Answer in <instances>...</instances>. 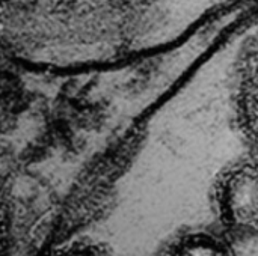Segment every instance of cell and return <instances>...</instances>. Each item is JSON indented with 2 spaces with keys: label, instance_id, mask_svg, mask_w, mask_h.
Instances as JSON below:
<instances>
[{
  "label": "cell",
  "instance_id": "obj_5",
  "mask_svg": "<svg viewBox=\"0 0 258 256\" xmlns=\"http://www.w3.org/2000/svg\"><path fill=\"white\" fill-rule=\"evenodd\" d=\"M9 2H12V0H0V5H3V3H9Z\"/></svg>",
  "mask_w": 258,
  "mask_h": 256
},
{
  "label": "cell",
  "instance_id": "obj_3",
  "mask_svg": "<svg viewBox=\"0 0 258 256\" xmlns=\"http://www.w3.org/2000/svg\"><path fill=\"white\" fill-rule=\"evenodd\" d=\"M157 256H234L225 235L203 228H189L174 234Z\"/></svg>",
  "mask_w": 258,
  "mask_h": 256
},
{
  "label": "cell",
  "instance_id": "obj_1",
  "mask_svg": "<svg viewBox=\"0 0 258 256\" xmlns=\"http://www.w3.org/2000/svg\"><path fill=\"white\" fill-rule=\"evenodd\" d=\"M210 202L222 228L239 235H258V149L230 160L216 174Z\"/></svg>",
  "mask_w": 258,
  "mask_h": 256
},
{
  "label": "cell",
  "instance_id": "obj_2",
  "mask_svg": "<svg viewBox=\"0 0 258 256\" xmlns=\"http://www.w3.org/2000/svg\"><path fill=\"white\" fill-rule=\"evenodd\" d=\"M233 122L249 145L258 149V32L242 45L230 83Z\"/></svg>",
  "mask_w": 258,
  "mask_h": 256
},
{
  "label": "cell",
  "instance_id": "obj_4",
  "mask_svg": "<svg viewBox=\"0 0 258 256\" xmlns=\"http://www.w3.org/2000/svg\"><path fill=\"white\" fill-rule=\"evenodd\" d=\"M59 256H109L103 252H98V250H92V249H73V250H68L65 253H60Z\"/></svg>",
  "mask_w": 258,
  "mask_h": 256
}]
</instances>
